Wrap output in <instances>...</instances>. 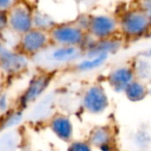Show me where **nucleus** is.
<instances>
[{"label": "nucleus", "mask_w": 151, "mask_h": 151, "mask_svg": "<svg viewBox=\"0 0 151 151\" xmlns=\"http://www.w3.org/2000/svg\"><path fill=\"white\" fill-rule=\"evenodd\" d=\"M21 144V134L18 129L5 130L0 134V151H17Z\"/></svg>", "instance_id": "nucleus-19"}, {"label": "nucleus", "mask_w": 151, "mask_h": 151, "mask_svg": "<svg viewBox=\"0 0 151 151\" xmlns=\"http://www.w3.org/2000/svg\"><path fill=\"white\" fill-rule=\"evenodd\" d=\"M48 126L57 139L64 143H70L75 134L73 120L68 115L63 113H55L49 119Z\"/></svg>", "instance_id": "nucleus-11"}, {"label": "nucleus", "mask_w": 151, "mask_h": 151, "mask_svg": "<svg viewBox=\"0 0 151 151\" xmlns=\"http://www.w3.org/2000/svg\"><path fill=\"white\" fill-rule=\"evenodd\" d=\"M136 79L132 65L120 64L113 67L106 76L108 86L115 93H123L126 87Z\"/></svg>", "instance_id": "nucleus-9"}, {"label": "nucleus", "mask_w": 151, "mask_h": 151, "mask_svg": "<svg viewBox=\"0 0 151 151\" xmlns=\"http://www.w3.org/2000/svg\"><path fill=\"white\" fill-rule=\"evenodd\" d=\"M99 0H75V2L77 3V5L81 7H84V9H89V7H92L99 2Z\"/></svg>", "instance_id": "nucleus-28"}, {"label": "nucleus", "mask_w": 151, "mask_h": 151, "mask_svg": "<svg viewBox=\"0 0 151 151\" xmlns=\"http://www.w3.org/2000/svg\"><path fill=\"white\" fill-rule=\"evenodd\" d=\"M149 95H150V96H151V86L149 87Z\"/></svg>", "instance_id": "nucleus-31"}, {"label": "nucleus", "mask_w": 151, "mask_h": 151, "mask_svg": "<svg viewBox=\"0 0 151 151\" xmlns=\"http://www.w3.org/2000/svg\"><path fill=\"white\" fill-rule=\"evenodd\" d=\"M24 120V111L19 108L9 110L5 114L1 115L0 119V132L5 130L16 129Z\"/></svg>", "instance_id": "nucleus-17"}, {"label": "nucleus", "mask_w": 151, "mask_h": 151, "mask_svg": "<svg viewBox=\"0 0 151 151\" xmlns=\"http://www.w3.org/2000/svg\"><path fill=\"white\" fill-rule=\"evenodd\" d=\"M73 22H75L81 29H83L84 31L87 32V28H88V24H89V14H81V15L78 16V18Z\"/></svg>", "instance_id": "nucleus-24"}, {"label": "nucleus", "mask_w": 151, "mask_h": 151, "mask_svg": "<svg viewBox=\"0 0 151 151\" xmlns=\"http://www.w3.org/2000/svg\"><path fill=\"white\" fill-rule=\"evenodd\" d=\"M111 56L109 55H96V56H83L78 62L73 65V69L79 73H93L107 64Z\"/></svg>", "instance_id": "nucleus-14"}, {"label": "nucleus", "mask_w": 151, "mask_h": 151, "mask_svg": "<svg viewBox=\"0 0 151 151\" xmlns=\"http://www.w3.org/2000/svg\"><path fill=\"white\" fill-rule=\"evenodd\" d=\"M137 7L144 12L146 15H151V0H138Z\"/></svg>", "instance_id": "nucleus-26"}, {"label": "nucleus", "mask_w": 151, "mask_h": 151, "mask_svg": "<svg viewBox=\"0 0 151 151\" xmlns=\"http://www.w3.org/2000/svg\"><path fill=\"white\" fill-rule=\"evenodd\" d=\"M53 75L49 71L37 73L32 77L28 82L27 86L22 91L18 99V108L26 110L38 101L48 91L52 84Z\"/></svg>", "instance_id": "nucleus-2"}, {"label": "nucleus", "mask_w": 151, "mask_h": 151, "mask_svg": "<svg viewBox=\"0 0 151 151\" xmlns=\"http://www.w3.org/2000/svg\"><path fill=\"white\" fill-rule=\"evenodd\" d=\"M134 68L136 79L147 82L151 79V60L146 58H138L132 65Z\"/></svg>", "instance_id": "nucleus-20"}, {"label": "nucleus", "mask_w": 151, "mask_h": 151, "mask_svg": "<svg viewBox=\"0 0 151 151\" xmlns=\"http://www.w3.org/2000/svg\"><path fill=\"white\" fill-rule=\"evenodd\" d=\"M11 103H9V96L6 92H3L0 95V114L3 115L11 110Z\"/></svg>", "instance_id": "nucleus-22"}, {"label": "nucleus", "mask_w": 151, "mask_h": 151, "mask_svg": "<svg viewBox=\"0 0 151 151\" xmlns=\"http://www.w3.org/2000/svg\"><path fill=\"white\" fill-rule=\"evenodd\" d=\"M57 24L58 22L55 20V18L47 12L40 9L33 11V28L35 29L50 33V31Z\"/></svg>", "instance_id": "nucleus-18"}, {"label": "nucleus", "mask_w": 151, "mask_h": 151, "mask_svg": "<svg viewBox=\"0 0 151 151\" xmlns=\"http://www.w3.org/2000/svg\"><path fill=\"white\" fill-rule=\"evenodd\" d=\"M52 45L50 34L48 32L32 28L23 35L19 36L17 50L27 57H34L42 54Z\"/></svg>", "instance_id": "nucleus-7"}, {"label": "nucleus", "mask_w": 151, "mask_h": 151, "mask_svg": "<svg viewBox=\"0 0 151 151\" xmlns=\"http://www.w3.org/2000/svg\"><path fill=\"white\" fill-rule=\"evenodd\" d=\"M9 31V15L7 12L0 11V34Z\"/></svg>", "instance_id": "nucleus-25"}, {"label": "nucleus", "mask_w": 151, "mask_h": 151, "mask_svg": "<svg viewBox=\"0 0 151 151\" xmlns=\"http://www.w3.org/2000/svg\"><path fill=\"white\" fill-rule=\"evenodd\" d=\"M123 47L122 40L117 36L107 40H93L91 45L84 50V55L83 56H96V55H115L119 52Z\"/></svg>", "instance_id": "nucleus-12"}, {"label": "nucleus", "mask_w": 151, "mask_h": 151, "mask_svg": "<svg viewBox=\"0 0 151 151\" xmlns=\"http://www.w3.org/2000/svg\"><path fill=\"white\" fill-rule=\"evenodd\" d=\"M29 57L17 49H13L0 38V71L9 77H16L29 67Z\"/></svg>", "instance_id": "nucleus-3"}, {"label": "nucleus", "mask_w": 151, "mask_h": 151, "mask_svg": "<svg viewBox=\"0 0 151 151\" xmlns=\"http://www.w3.org/2000/svg\"><path fill=\"white\" fill-rule=\"evenodd\" d=\"M87 33L95 40L115 37L119 33L118 18L108 13L89 14Z\"/></svg>", "instance_id": "nucleus-6"}, {"label": "nucleus", "mask_w": 151, "mask_h": 151, "mask_svg": "<svg viewBox=\"0 0 151 151\" xmlns=\"http://www.w3.org/2000/svg\"><path fill=\"white\" fill-rule=\"evenodd\" d=\"M50 38L53 46L81 47L85 44L88 33L81 29L75 22L58 23L50 31Z\"/></svg>", "instance_id": "nucleus-5"}, {"label": "nucleus", "mask_w": 151, "mask_h": 151, "mask_svg": "<svg viewBox=\"0 0 151 151\" xmlns=\"http://www.w3.org/2000/svg\"><path fill=\"white\" fill-rule=\"evenodd\" d=\"M84 55L81 47L54 46L48 52V61L55 65H73Z\"/></svg>", "instance_id": "nucleus-10"}, {"label": "nucleus", "mask_w": 151, "mask_h": 151, "mask_svg": "<svg viewBox=\"0 0 151 151\" xmlns=\"http://www.w3.org/2000/svg\"><path fill=\"white\" fill-rule=\"evenodd\" d=\"M123 94L127 99V101L132 103H139L146 99L149 94V87L147 86L146 82L134 79L124 90Z\"/></svg>", "instance_id": "nucleus-16"}, {"label": "nucleus", "mask_w": 151, "mask_h": 151, "mask_svg": "<svg viewBox=\"0 0 151 151\" xmlns=\"http://www.w3.org/2000/svg\"><path fill=\"white\" fill-rule=\"evenodd\" d=\"M81 108L90 115H101L110 107V97L101 83H93L84 89L80 99Z\"/></svg>", "instance_id": "nucleus-4"}, {"label": "nucleus", "mask_w": 151, "mask_h": 151, "mask_svg": "<svg viewBox=\"0 0 151 151\" xmlns=\"http://www.w3.org/2000/svg\"><path fill=\"white\" fill-rule=\"evenodd\" d=\"M119 33L128 40H136L145 36L151 31L149 16L138 7L123 12L118 18Z\"/></svg>", "instance_id": "nucleus-1"}, {"label": "nucleus", "mask_w": 151, "mask_h": 151, "mask_svg": "<svg viewBox=\"0 0 151 151\" xmlns=\"http://www.w3.org/2000/svg\"><path fill=\"white\" fill-rule=\"evenodd\" d=\"M4 92V83H3L2 78L0 77V95Z\"/></svg>", "instance_id": "nucleus-29"}, {"label": "nucleus", "mask_w": 151, "mask_h": 151, "mask_svg": "<svg viewBox=\"0 0 151 151\" xmlns=\"http://www.w3.org/2000/svg\"><path fill=\"white\" fill-rule=\"evenodd\" d=\"M9 31L21 36L33 28V11L25 3H17L7 12Z\"/></svg>", "instance_id": "nucleus-8"}, {"label": "nucleus", "mask_w": 151, "mask_h": 151, "mask_svg": "<svg viewBox=\"0 0 151 151\" xmlns=\"http://www.w3.org/2000/svg\"><path fill=\"white\" fill-rule=\"evenodd\" d=\"M147 57H148V58L151 60V48L149 49L148 51H147Z\"/></svg>", "instance_id": "nucleus-30"}, {"label": "nucleus", "mask_w": 151, "mask_h": 151, "mask_svg": "<svg viewBox=\"0 0 151 151\" xmlns=\"http://www.w3.org/2000/svg\"><path fill=\"white\" fill-rule=\"evenodd\" d=\"M17 3H19L18 0H0V11L9 12Z\"/></svg>", "instance_id": "nucleus-27"}, {"label": "nucleus", "mask_w": 151, "mask_h": 151, "mask_svg": "<svg viewBox=\"0 0 151 151\" xmlns=\"http://www.w3.org/2000/svg\"><path fill=\"white\" fill-rule=\"evenodd\" d=\"M149 21H150V26H151V15L149 16Z\"/></svg>", "instance_id": "nucleus-32"}, {"label": "nucleus", "mask_w": 151, "mask_h": 151, "mask_svg": "<svg viewBox=\"0 0 151 151\" xmlns=\"http://www.w3.org/2000/svg\"><path fill=\"white\" fill-rule=\"evenodd\" d=\"M149 134L145 130H139L134 136V142L137 143L138 146H146L149 143Z\"/></svg>", "instance_id": "nucleus-23"}, {"label": "nucleus", "mask_w": 151, "mask_h": 151, "mask_svg": "<svg viewBox=\"0 0 151 151\" xmlns=\"http://www.w3.org/2000/svg\"><path fill=\"white\" fill-rule=\"evenodd\" d=\"M87 141L92 147H96L101 150L104 147L113 145V132L107 125L95 126L89 132Z\"/></svg>", "instance_id": "nucleus-15"}, {"label": "nucleus", "mask_w": 151, "mask_h": 151, "mask_svg": "<svg viewBox=\"0 0 151 151\" xmlns=\"http://www.w3.org/2000/svg\"><path fill=\"white\" fill-rule=\"evenodd\" d=\"M93 147L88 141L84 140H73L68 143L66 151H92Z\"/></svg>", "instance_id": "nucleus-21"}, {"label": "nucleus", "mask_w": 151, "mask_h": 151, "mask_svg": "<svg viewBox=\"0 0 151 151\" xmlns=\"http://www.w3.org/2000/svg\"><path fill=\"white\" fill-rule=\"evenodd\" d=\"M55 107V97L52 95H44L38 101H36L29 114L30 120L33 121H42L50 119L54 113L53 110Z\"/></svg>", "instance_id": "nucleus-13"}]
</instances>
